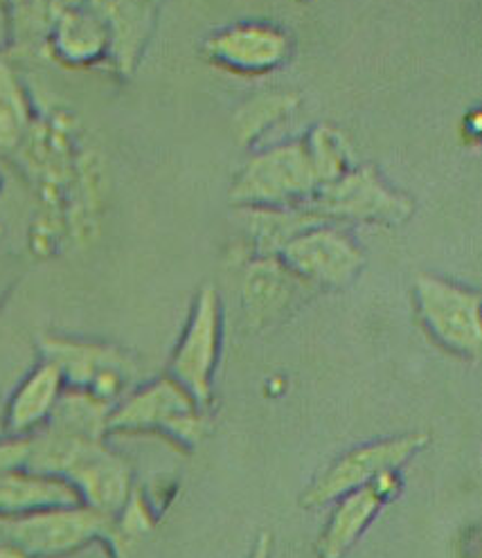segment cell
Wrapping results in <instances>:
<instances>
[{"label": "cell", "mask_w": 482, "mask_h": 558, "mask_svg": "<svg viewBox=\"0 0 482 558\" xmlns=\"http://www.w3.org/2000/svg\"><path fill=\"white\" fill-rule=\"evenodd\" d=\"M321 181L304 140L255 151L237 171L230 201L239 209L306 207Z\"/></svg>", "instance_id": "obj_1"}, {"label": "cell", "mask_w": 482, "mask_h": 558, "mask_svg": "<svg viewBox=\"0 0 482 558\" xmlns=\"http://www.w3.org/2000/svg\"><path fill=\"white\" fill-rule=\"evenodd\" d=\"M306 209L321 221L401 223L412 215V201L393 190L372 167H352L316 190Z\"/></svg>", "instance_id": "obj_2"}, {"label": "cell", "mask_w": 482, "mask_h": 558, "mask_svg": "<svg viewBox=\"0 0 482 558\" xmlns=\"http://www.w3.org/2000/svg\"><path fill=\"white\" fill-rule=\"evenodd\" d=\"M415 306L431 338L462 359H478L482 347L480 293L435 275L415 282Z\"/></svg>", "instance_id": "obj_3"}, {"label": "cell", "mask_w": 482, "mask_h": 558, "mask_svg": "<svg viewBox=\"0 0 482 558\" xmlns=\"http://www.w3.org/2000/svg\"><path fill=\"white\" fill-rule=\"evenodd\" d=\"M111 518L86 505L34 511L16 518H0V543L19 547L27 558L71 554L105 536Z\"/></svg>", "instance_id": "obj_4"}, {"label": "cell", "mask_w": 482, "mask_h": 558, "mask_svg": "<svg viewBox=\"0 0 482 558\" xmlns=\"http://www.w3.org/2000/svg\"><path fill=\"white\" fill-rule=\"evenodd\" d=\"M285 266L306 287L342 289L361 272L365 257L357 241L327 221L304 228L278 253Z\"/></svg>", "instance_id": "obj_5"}, {"label": "cell", "mask_w": 482, "mask_h": 558, "mask_svg": "<svg viewBox=\"0 0 482 558\" xmlns=\"http://www.w3.org/2000/svg\"><path fill=\"white\" fill-rule=\"evenodd\" d=\"M221 302L215 287H203L169 365V378H174L198 408L208 403L213 395V374L221 352Z\"/></svg>", "instance_id": "obj_6"}, {"label": "cell", "mask_w": 482, "mask_h": 558, "mask_svg": "<svg viewBox=\"0 0 482 558\" xmlns=\"http://www.w3.org/2000/svg\"><path fill=\"white\" fill-rule=\"evenodd\" d=\"M203 57L232 75H268L293 57L291 34L266 21H241L213 32L203 44Z\"/></svg>", "instance_id": "obj_7"}, {"label": "cell", "mask_w": 482, "mask_h": 558, "mask_svg": "<svg viewBox=\"0 0 482 558\" xmlns=\"http://www.w3.org/2000/svg\"><path fill=\"white\" fill-rule=\"evenodd\" d=\"M429 444L426 435H406L386 441H374L359 446L336 460L312 486L306 488L302 505L306 509H318L327 502H336L354 488H361L384 473H397L408 460Z\"/></svg>", "instance_id": "obj_8"}, {"label": "cell", "mask_w": 482, "mask_h": 558, "mask_svg": "<svg viewBox=\"0 0 482 558\" xmlns=\"http://www.w3.org/2000/svg\"><path fill=\"white\" fill-rule=\"evenodd\" d=\"M109 430H167L183 441H196L201 435L198 405L174 378L154 380L137 390L109 414Z\"/></svg>", "instance_id": "obj_9"}, {"label": "cell", "mask_w": 482, "mask_h": 558, "mask_svg": "<svg viewBox=\"0 0 482 558\" xmlns=\"http://www.w3.org/2000/svg\"><path fill=\"white\" fill-rule=\"evenodd\" d=\"M63 480L77 488L82 505L111 520L124 511L131 498V473L126 464L101 441L88 444Z\"/></svg>", "instance_id": "obj_10"}, {"label": "cell", "mask_w": 482, "mask_h": 558, "mask_svg": "<svg viewBox=\"0 0 482 558\" xmlns=\"http://www.w3.org/2000/svg\"><path fill=\"white\" fill-rule=\"evenodd\" d=\"M107 27L109 61L131 75L141 61L156 23V0H80Z\"/></svg>", "instance_id": "obj_11"}, {"label": "cell", "mask_w": 482, "mask_h": 558, "mask_svg": "<svg viewBox=\"0 0 482 558\" xmlns=\"http://www.w3.org/2000/svg\"><path fill=\"white\" fill-rule=\"evenodd\" d=\"M309 289L296 277L278 255L257 257L244 272L241 282V302H244L246 320L253 329L278 323L293 308L302 291Z\"/></svg>", "instance_id": "obj_12"}, {"label": "cell", "mask_w": 482, "mask_h": 558, "mask_svg": "<svg viewBox=\"0 0 482 558\" xmlns=\"http://www.w3.org/2000/svg\"><path fill=\"white\" fill-rule=\"evenodd\" d=\"M399 492V477L397 473H384L370 484L354 488V492L340 496L336 509L329 518V525L318 541V556L321 558H340L346 554L365 527L374 520L395 494Z\"/></svg>", "instance_id": "obj_13"}, {"label": "cell", "mask_w": 482, "mask_h": 558, "mask_svg": "<svg viewBox=\"0 0 482 558\" xmlns=\"http://www.w3.org/2000/svg\"><path fill=\"white\" fill-rule=\"evenodd\" d=\"M46 44L63 65L91 68L109 61V34L101 21L80 0H71L55 19Z\"/></svg>", "instance_id": "obj_14"}, {"label": "cell", "mask_w": 482, "mask_h": 558, "mask_svg": "<svg viewBox=\"0 0 482 558\" xmlns=\"http://www.w3.org/2000/svg\"><path fill=\"white\" fill-rule=\"evenodd\" d=\"M82 505L77 488L57 475L37 471H10L0 475V518Z\"/></svg>", "instance_id": "obj_15"}, {"label": "cell", "mask_w": 482, "mask_h": 558, "mask_svg": "<svg viewBox=\"0 0 482 558\" xmlns=\"http://www.w3.org/2000/svg\"><path fill=\"white\" fill-rule=\"evenodd\" d=\"M65 390V380L59 367L52 361H46L34 367L14 392L12 401L5 408V430L12 437H25L39 430Z\"/></svg>", "instance_id": "obj_16"}, {"label": "cell", "mask_w": 482, "mask_h": 558, "mask_svg": "<svg viewBox=\"0 0 482 558\" xmlns=\"http://www.w3.org/2000/svg\"><path fill=\"white\" fill-rule=\"evenodd\" d=\"M44 356L59 367L68 386L77 390H91L93 383L109 369H129L118 349L71 338H48Z\"/></svg>", "instance_id": "obj_17"}, {"label": "cell", "mask_w": 482, "mask_h": 558, "mask_svg": "<svg viewBox=\"0 0 482 558\" xmlns=\"http://www.w3.org/2000/svg\"><path fill=\"white\" fill-rule=\"evenodd\" d=\"M111 410V403L97 399L86 390L71 388L61 392L46 426L84 439H101V435L109 430L107 424Z\"/></svg>", "instance_id": "obj_18"}, {"label": "cell", "mask_w": 482, "mask_h": 558, "mask_svg": "<svg viewBox=\"0 0 482 558\" xmlns=\"http://www.w3.org/2000/svg\"><path fill=\"white\" fill-rule=\"evenodd\" d=\"M32 124V104L16 70L0 61V154L14 151Z\"/></svg>", "instance_id": "obj_19"}, {"label": "cell", "mask_w": 482, "mask_h": 558, "mask_svg": "<svg viewBox=\"0 0 482 558\" xmlns=\"http://www.w3.org/2000/svg\"><path fill=\"white\" fill-rule=\"evenodd\" d=\"M298 107V95L293 93H264L249 99L234 116V133L244 143L262 137L270 126L285 120Z\"/></svg>", "instance_id": "obj_20"}, {"label": "cell", "mask_w": 482, "mask_h": 558, "mask_svg": "<svg viewBox=\"0 0 482 558\" xmlns=\"http://www.w3.org/2000/svg\"><path fill=\"white\" fill-rule=\"evenodd\" d=\"M302 140H304L309 156H312L321 185L336 181L348 169H352L348 140L338 129H334L329 124H318L309 131Z\"/></svg>", "instance_id": "obj_21"}, {"label": "cell", "mask_w": 482, "mask_h": 558, "mask_svg": "<svg viewBox=\"0 0 482 558\" xmlns=\"http://www.w3.org/2000/svg\"><path fill=\"white\" fill-rule=\"evenodd\" d=\"M29 439L27 437H0V475L25 469Z\"/></svg>", "instance_id": "obj_22"}, {"label": "cell", "mask_w": 482, "mask_h": 558, "mask_svg": "<svg viewBox=\"0 0 482 558\" xmlns=\"http://www.w3.org/2000/svg\"><path fill=\"white\" fill-rule=\"evenodd\" d=\"M249 558H270V541H268L266 534L260 536V541H257V545H255V549Z\"/></svg>", "instance_id": "obj_23"}, {"label": "cell", "mask_w": 482, "mask_h": 558, "mask_svg": "<svg viewBox=\"0 0 482 558\" xmlns=\"http://www.w3.org/2000/svg\"><path fill=\"white\" fill-rule=\"evenodd\" d=\"M0 558H27V556L10 543H0Z\"/></svg>", "instance_id": "obj_24"}, {"label": "cell", "mask_w": 482, "mask_h": 558, "mask_svg": "<svg viewBox=\"0 0 482 558\" xmlns=\"http://www.w3.org/2000/svg\"><path fill=\"white\" fill-rule=\"evenodd\" d=\"M8 430H5V408H0V437H3Z\"/></svg>", "instance_id": "obj_25"}]
</instances>
